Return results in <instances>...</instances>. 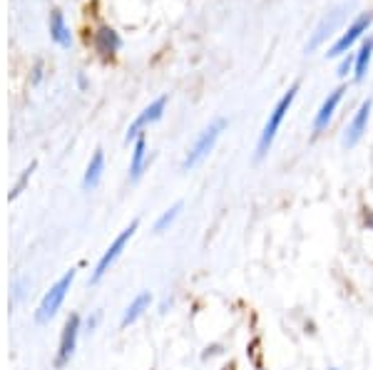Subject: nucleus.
Listing matches in <instances>:
<instances>
[{"instance_id":"4be33fe9","label":"nucleus","mask_w":373,"mask_h":370,"mask_svg":"<svg viewBox=\"0 0 373 370\" xmlns=\"http://www.w3.org/2000/svg\"><path fill=\"white\" fill-rule=\"evenodd\" d=\"M331 370H336V368H331Z\"/></svg>"},{"instance_id":"9b49d317","label":"nucleus","mask_w":373,"mask_h":370,"mask_svg":"<svg viewBox=\"0 0 373 370\" xmlns=\"http://www.w3.org/2000/svg\"><path fill=\"white\" fill-rule=\"evenodd\" d=\"M120 48H122V38L117 30L102 25V28L95 33V50L102 55V58H112L115 53H120Z\"/></svg>"},{"instance_id":"0eeeda50","label":"nucleus","mask_w":373,"mask_h":370,"mask_svg":"<svg viewBox=\"0 0 373 370\" xmlns=\"http://www.w3.org/2000/svg\"><path fill=\"white\" fill-rule=\"evenodd\" d=\"M80 331H83V326H80V316H70L68 321H65L63 326V336H60V348H58V358H55V366L63 368L65 363L73 358L75 348H78V338H80Z\"/></svg>"},{"instance_id":"39448f33","label":"nucleus","mask_w":373,"mask_h":370,"mask_svg":"<svg viewBox=\"0 0 373 370\" xmlns=\"http://www.w3.org/2000/svg\"><path fill=\"white\" fill-rule=\"evenodd\" d=\"M371 23H373V13H361L359 18H356L354 23H351L349 28L341 33V38L336 40L334 45H331L326 55H329V58H341V55H346L356 43H359L361 38H364L366 33H369Z\"/></svg>"},{"instance_id":"2eb2a0df","label":"nucleus","mask_w":373,"mask_h":370,"mask_svg":"<svg viewBox=\"0 0 373 370\" xmlns=\"http://www.w3.org/2000/svg\"><path fill=\"white\" fill-rule=\"evenodd\" d=\"M102 172H105V152L102 149H95L93 159H90L88 169H85V177H83V187L85 189H95L102 179Z\"/></svg>"},{"instance_id":"f3484780","label":"nucleus","mask_w":373,"mask_h":370,"mask_svg":"<svg viewBox=\"0 0 373 370\" xmlns=\"http://www.w3.org/2000/svg\"><path fill=\"white\" fill-rule=\"evenodd\" d=\"M180 212H182V202H177L175 207H170V209H167V212L162 214V217L155 222V231H157V234H162V231H167V229H170V226L177 222V217H180Z\"/></svg>"},{"instance_id":"f257e3e1","label":"nucleus","mask_w":373,"mask_h":370,"mask_svg":"<svg viewBox=\"0 0 373 370\" xmlns=\"http://www.w3.org/2000/svg\"><path fill=\"white\" fill-rule=\"evenodd\" d=\"M299 87H301L299 82H294V85H291L289 90L281 95V100L277 102V105H274V110L269 112V120H267V125H264L262 135H259V142H257V159H264L269 154V149H272L274 140H277L281 125H284V117L289 115L291 105H294Z\"/></svg>"},{"instance_id":"ddd939ff","label":"nucleus","mask_w":373,"mask_h":370,"mask_svg":"<svg viewBox=\"0 0 373 370\" xmlns=\"http://www.w3.org/2000/svg\"><path fill=\"white\" fill-rule=\"evenodd\" d=\"M150 303H152L150 291H142V294H137V296H135V301H132L130 306L125 308V313H122V321H120V326H122V328L132 326V323H135L137 318H140L142 313H145L147 308H150Z\"/></svg>"},{"instance_id":"a211bd4d","label":"nucleus","mask_w":373,"mask_h":370,"mask_svg":"<svg viewBox=\"0 0 373 370\" xmlns=\"http://www.w3.org/2000/svg\"><path fill=\"white\" fill-rule=\"evenodd\" d=\"M33 169H35V162L30 164V167H28V169H25V172H23V177L18 179V184H15V189H13V192H10V199H15V197H18L20 192H23V187H25V184H28V179H30V174H33Z\"/></svg>"},{"instance_id":"f8f14e48","label":"nucleus","mask_w":373,"mask_h":370,"mask_svg":"<svg viewBox=\"0 0 373 370\" xmlns=\"http://www.w3.org/2000/svg\"><path fill=\"white\" fill-rule=\"evenodd\" d=\"M50 38H53V43L60 45V48H70V43H73V35H70V28L68 23H65V15L63 10L58 8L50 13Z\"/></svg>"},{"instance_id":"aec40b11","label":"nucleus","mask_w":373,"mask_h":370,"mask_svg":"<svg viewBox=\"0 0 373 370\" xmlns=\"http://www.w3.org/2000/svg\"><path fill=\"white\" fill-rule=\"evenodd\" d=\"M100 318H102V313H100V311H95V313H93V318H88V323H85V331L93 333L95 328H97V323H100Z\"/></svg>"},{"instance_id":"1a4fd4ad","label":"nucleus","mask_w":373,"mask_h":370,"mask_svg":"<svg viewBox=\"0 0 373 370\" xmlns=\"http://www.w3.org/2000/svg\"><path fill=\"white\" fill-rule=\"evenodd\" d=\"M344 92H346L344 87H336V90H331L329 97L321 102L319 112H316V117H314V135H321V132L329 127V122L334 120V115H336V107H339L341 100H344Z\"/></svg>"},{"instance_id":"f03ea898","label":"nucleus","mask_w":373,"mask_h":370,"mask_svg":"<svg viewBox=\"0 0 373 370\" xmlns=\"http://www.w3.org/2000/svg\"><path fill=\"white\" fill-rule=\"evenodd\" d=\"M224 127H227V120H224V117H217L212 125H207L202 132H199V137L194 140L192 149H189L187 157H185V162H182V169H185V172L194 169L197 164H202L204 159L209 157V152H212L214 145H217V140L222 137Z\"/></svg>"},{"instance_id":"6ab92c4d","label":"nucleus","mask_w":373,"mask_h":370,"mask_svg":"<svg viewBox=\"0 0 373 370\" xmlns=\"http://www.w3.org/2000/svg\"><path fill=\"white\" fill-rule=\"evenodd\" d=\"M354 68H356V55H349V58L341 60V65H339V77H349L351 73H354Z\"/></svg>"},{"instance_id":"4468645a","label":"nucleus","mask_w":373,"mask_h":370,"mask_svg":"<svg viewBox=\"0 0 373 370\" xmlns=\"http://www.w3.org/2000/svg\"><path fill=\"white\" fill-rule=\"evenodd\" d=\"M145 167H147V140H145V135H140L135 140V149H132V162H130V179L132 182H137V179L142 177Z\"/></svg>"},{"instance_id":"6e6552de","label":"nucleus","mask_w":373,"mask_h":370,"mask_svg":"<svg viewBox=\"0 0 373 370\" xmlns=\"http://www.w3.org/2000/svg\"><path fill=\"white\" fill-rule=\"evenodd\" d=\"M371 107H373V100H364L359 105V110L354 112V117H351L349 127H346V135H344V147L351 149L356 147L361 142V137L366 135V127H369V117H371Z\"/></svg>"},{"instance_id":"20e7f679","label":"nucleus","mask_w":373,"mask_h":370,"mask_svg":"<svg viewBox=\"0 0 373 370\" xmlns=\"http://www.w3.org/2000/svg\"><path fill=\"white\" fill-rule=\"evenodd\" d=\"M137 226H140V222H137V219H135V222H132L130 226H127V229H122V231H120V236H117V239L112 241L110 246H107V251L100 256V261H97L93 279H90V281H93V284H100V281L105 279V276H107V271L112 269V264H115V261L120 259V254H122V251H125L127 241H130L132 236H135Z\"/></svg>"},{"instance_id":"dca6fc26","label":"nucleus","mask_w":373,"mask_h":370,"mask_svg":"<svg viewBox=\"0 0 373 370\" xmlns=\"http://www.w3.org/2000/svg\"><path fill=\"white\" fill-rule=\"evenodd\" d=\"M354 55H356L354 77H356V82H361L366 77V73H369V65H371V58H373V35L361 43L359 53H354Z\"/></svg>"},{"instance_id":"9d476101","label":"nucleus","mask_w":373,"mask_h":370,"mask_svg":"<svg viewBox=\"0 0 373 370\" xmlns=\"http://www.w3.org/2000/svg\"><path fill=\"white\" fill-rule=\"evenodd\" d=\"M344 20V8H336V10H331L329 15H324V20H321L319 25H316V30H314V38L306 43V53H314L316 48H319L321 43H324L326 38H329L331 33L336 30V25Z\"/></svg>"},{"instance_id":"7ed1b4c3","label":"nucleus","mask_w":373,"mask_h":370,"mask_svg":"<svg viewBox=\"0 0 373 370\" xmlns=\"http://www.w3.org/2000/svg\"><path fill=\"white\" fill-rule=\"evenodd\" d=\"M75 276H78V271H75V269L65 271V274L60 276L58 284H55L53 289H50L48 294L43 296V301H40L38 311H35V321H38V323H48L50 318H53L55 313L60 311V306H63L65 296H68L70 286H73V281H75Z\"/></svg>"},{"instance_id":"423d86ee","label":"nucleus","mask_w":373,"mask_h":370,"mask_svg":"<svg viewBox=\"0 0 373 370\" xmlns=\"http://www.w3.org/2000/svg\"><path fill=\"white\" fill-rule=\"evenodd\" d=\"M165 110H167V95H162V97H157L155 102H150V105H147L145 110H142L140 115H137V120L130 125V130H127L125 140H127V142H135L137 137L142 135V130H145L147 125H155L157 120H162Z\"/></svg>"},{"instance_id":"412c9836","label":"nucleus","mask_w":373,"mask_h":370,"mask_svg":"<svg viewBox=\"0 0 373 370\" xmlns=\"http://www.w3.org/2000/svg\"><path fill=\"white\" fill-rule=\"evenodd\" d=\"M364 219H366V226H369V229L373 231V212H366Z\"/></svg>"}]
</instances>
